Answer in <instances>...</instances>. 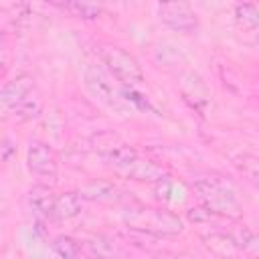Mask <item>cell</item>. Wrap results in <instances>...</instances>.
<instances>
[{"instance_id":"30bf717a","label":"cell","mask_w":259,"mask_h":259,"mask_svg":"<svg viewBox=\"0 0 259 259\" xmlns=\"http://www.w3.org/2000/svg\"><path fill=\"white\" fill-rule=\"evenodd\" d=\"M81 208H83V196L79 192H63L57 194L53 217L57 221H69L81 214Z\"/></svg>"},{"instance_id":"52a82bcc","label":"cell","mask_w":259,"mask_h":259,"mask_svg":"<svg viewBox=\"0 0 259 259\" xmlns=\"http://www.w3.org/2000/svg\"><path fill=\"white\" fill-rule=\"evenodd\" d=\"M156 10H158V18L176 32L190 34L198 26L194 10L184 2H164V4H158Z\"/></svg>"},{"instance_id":"4fadbf2b","label":"cell","mask_w":259,"mask_h":259,"mask_svg":"<svg viewBox=\"0 0 259 259\" xmlns=\"http://www.w3.org/2000/svg\"><path fill=\"white\" fill-rule=\"evenodd\" d=\"M204 243L208 249H212V253L221 255V257H231L237 247L235 243L231 241L229 235H223V233H212V235H204Z\"/></svg>"},{"instance_id":"6da1fadb","label":"cell","mask_w":259,"mask_h":259,"mask_svg":"<svg viewBox=\"0 0 259 259\" xmlns=\"http://www.w3.org/2000/svg\"><path fill=\"white\" fill-rule=\"evenodd\" d=\"M194 192L200 196L204 206L212 210L214 214H227V217H239L241 214V202L237 198L235 186L221 174H196L190 180Z\"/></svg>"},{"instance_id":"8fae6325","label":"cell","mask_w":259,"mask_h":259,"mask_svg":"<svg viewBox=\"0 0 259 259\" xmlns=\"http://www.w3.org/2000/svg\"><path fill=\"white\" fill-rule=\"evenodd\" d=\"M79 194L87 200H97V202H115L119 200V190L117 186H113L111 182H105V180H93L89 182L87 186H83L79 190Z\"/></svg>"},{"instance_id":"277c9868","label":"cell","mask_w":259,"mask_h":259,"mask_svg":"<svg viewBox=\"0 0 259 259\" xmlns=\"http://www.w3.org/2000/svg\"><path fill=\"white\" fill-rule=\"evenodd\" d=\"M99 57H101L105 69L111 73V77H115L121 85L132 89L144 81V73H142L140 63L127 51H123L115 45H101Z\"/></svg>"},{"instance_id":"5bb4252c","label":"cell","mask_w":259,"mask_h":259,"mask_svg":"<svg viewBox=\"0 0 259 259\" xmlns=\"http://www.w3.org/2000/svg\"><path fill=\"white\" fill-rule=\"evenodd\" d=\"M85 249L91 257H97V259H111L115 255V245L105 239V237H93L85 243Z\"/></svg>"},{"instance_id":"7c38bea8","label":"cell","mask_w":259,"mask_h":259,"mask_svg":"<svg viewBox=\"0 0 259 259\" xmlns=\"http://www.w3.org/2000/svg\"><path fill=\"white\" fill-rule=\"evenodd\" d=\"M235 168L239 170V174L259 190V158L251 156V154H241L235 158Z\"/></svg>"},{"instance_id":"7a4b0ae2","label":"cell","mask_w":259,"mask_h":259,"mask_svg":"<svg viewBox=\"0 0 259 259\" xmlns=\"http://www.w3.org/2000/svg\"><path fill=\"white\" fill-rule=\"evenodd\" d=\"M107 162L117 170L121 172L123 176L132 178V180H142V182H162L166 180V172L154 164L152 160H146L142 158L134 148L121 144V146H115L107 152Z\"/></svg>"},{"instance_id":"5b68a950","label":"cell","mask_w":259,"mask_h":259,"mask_svg":"<svg viewBox=\"0 0 259 259\" xmlns=\"http://www.w3.org/2000/svg\"><path fill=\"white\" fill-rule=\"evenodd\" d=\"M85 85L91 91L93 97H97V101L121 111L125 107L121 93L117 91V87L113 85V81L109 79V75L99 67V65H89L85 69Z\"/></svg>"},{"instance_id":"9a60e30c","label":"cell","mask_w":259,"mask_h":259,"mask_svg":"<svg viewBox=\"0 0 259 259\" xmlns=\"http://www.w3.org/2000/svg\"><path fill=\"white\" fill-rule=\"evenodd\" d=\"M53 249H55V253H57L61 259H77L79 253H81V245H79L75 239L67 237V235L57 237V239L53 241Z\"/></svg>"},{"instance_id":"8992f818","label":"cell","mask_w":259,"mask_h":259,"mask_svg":"<svg viewBox=\"0 0 259 259\" xmlns=\"http://www.w3.org/2000/svg\"><path fill=\"white\" fill-rule=\"evenodd\" d=\"M26 166H28L30 174H34L36 178H42V180H55L57 172H59V162H57L53 148L38 140L30 142V146H28Z\"/></svg>"},{"instance_id":"9c48e42d","label":"cell","mask_w":259,"mask_h":259,"mask_svg":"<svg viewBox=\"0 0 259 259\" xmlns=\"http://www.w3.org/2000/svg\"><path fill=\"white\" fill-rule=\"evenodd\" d=\"M55 200H57L55 192H53L49 186H45V184H36V186H32L30 192H28V204H30V208H32L36 214H40V217H53Z\"/></svg>"},{"instance_id":"ac0fdd59","label":"cell","mask_w":259,"mask_h":259,"mask_svg":"<svg viewBox=\"0 0 259 259\" xmlns=\"http://www.w3.org/2000/svg\"><path fill=\"white\" fill-rule=\"evenodd\" d=\"M2 158H4V160H8V158H10V142H8V138H4V146H2Z\"/></svg>"},{"instance_id":"2e32d148","label":"cell","mask_w":259,"mask_h":259,"mask_svg":"<svg viewBox=\"0 0 259 259\" xmlns=\"http://www.w3.org/2000/svg\"><path fill=\"white\" fill-rule=\"evenodd\" d=\"M61 8L73 12L77 18H83V20H93L101 14V6L89 4V2H69V4H63Z\"/></svg>"},{"instance_id":"e0dca14e","label":"cell","mask_w":259,"mask_h":259,"mask_svg":"<svg viewBox=\"0 0 259 259\" xmlns=\"http://www.w3.org/2000/svg\"><path fill=\"white\" fill-rule=\"evenodd\" d=\"M235 12H237V20L243 26H247V28L259 26V10L253 4H237Z\"/></svg>"},{"instance_id":"ba28073f","label":"cell","mask_w":259,"mask_h":259,"mask_svg":"<svg viewBox=\"0 0 259 259\" xmlns=\"http://www.w3.org/2000/svg\"><path fill=\"white\" fill-rule=\"evenodd\" d=\"M34 89H36V87H34V79H32V77H28L26 73L16 75L14 79L6 81L4 87H2V103H4V107L10 111L16 103H20V101H22L26 95H30Z\"/></svg>"},{"instance_id":"3957f363","label":"cell","mask_w":259,"mask_h":259,"mask_svg":"<svg viewBox=\"0 0 259 259\" xmlns=\"http://www.w3.org/2000/svg\"><path fill=\"white\" fill-rule=\"evenodd\" d=\"M123 219L132 229L152 235H178L182 231V221L166 208H130Z\"/></svg>"}]
</instances>
